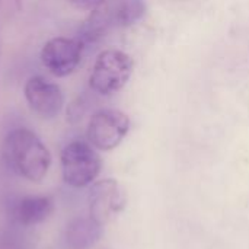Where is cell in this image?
<instances>
[{"label": "cell", "instance_id": "cell-2", "mask_svg": "<svg viewBox=\"0 0 249 249\" xmlns=\"http://www.w3.org/2000/svg\"><path fill=\"white\" fill-rule=\"evenodd\" d=\"M144 13V0H105L101 7L90 12L77 38L85 45L96 42L112 29L128 28L137 23Z\"/></svg>", "mask_w": 249, "mask_h": 249}, {"label": "cell", "instance_id": "cell-11", "mask_svg": "<svg viewBox=\"0 0 249 249\" xmlns=\"http://www.w3.org/2000/svg\"><path fill=\"white\" fill-rule=\"evenodd\" d=\"M85 111H86V101L83 98H76L66 108V120H67V123L77 124L83 118Z\"/></svg>", "mask_w": 249, "mask_h": 249}, {"label": "cell", "instance_id": "cell-9", "mask_svg": "<svg viewBox=\"0 0 249 249\" xmlns=\"http://www.w3.org/2000/svg\"><path fill=\"white\" fill-rule=\"evenodd\" d=\"M54 212V201L48 196H26L18 198L10 210L16 226L28 229L44 223Z\"/></svg>", "mask_w": 249, "mask_h": 249}, {"label": "cell", "instance_id": "cell-8", "mask_svg": "<svg viewBox=\"0 0 249 249\" xmlns=\"http://www.w3.org/2000/svg\"><path fill=\"white\" fill-rule=\"evenodd\" d=\"M127 206L125 190L117 179L107 178L95 181L88 193V207L89 216L105 226L117 219Z\"/></svg>", "mask_w": 249, "mask_h": 249}, {"label": "cell", "instance_id": "cell-7", "mask_svg": "<svg viewBox=\"0 0 249 249\" xmlns=\"http://www.w3.org/2000/svg\"><path fill=\"white\" fill-rule=\"evenodd\" d=\"M23 99L29 111L45 121L55 120L66 108L61 86L42 74H34L25 80Z\"/></svg>", "mask_w": 249, "mask_h": 249}, {"label": "cell", "instance_id": "cell-1", "mask_svg": "<svg viewBox=\"0 0 249 249\" xmlns=\"http://www.w3.org/2000/svg\"><path fill=\"white\" fill-rule=\"evenodd\" d=\"M4 165L29 182H41L53 165V155L42 139L28 127L10 130L1 143Z\"/></svg>", "mask_w": 249, "mask_h": 249}, {"label": "cell", "instance_id": "cell-12", "mask_svg": "<svg viewBox=\"0 0 249 249\" xmlns=\"http://www.w3.org/2000/svg\"><path fill=\"white\" fill-rule=\"evenodd\" d=\"M74 9L83 12H93L104 4L105 0H67Z\"/></svg>", "mask_w": 249, "mask_h": 249}, {"label": "cell", "instance_id": "cell-13", "mask_svg": "<svg viewBox=\"0 0 249 249\" xmlns=\"http://www.w3.org/2000/svg\"><path fill=\"white\" fill-rule=\"evenodd\" d=\"M101 249H109V248H101Z\"/></svg>", "mask_w": 249, "mask_h": 249}, {"label": "cell", "instance_id": "cell-4", "mask_svg": "<svg viewBox=\"0 0 249 249\" xmlns=\"http://www.w3.org/2000/svg\"><path fill=\"white\" fill-rule=\"evenodd\" d=\"M63 181L73 188L90 187L102 169V159L98 150L86 140L67 143L60 153Z\"/></svg>", "mask_w": 249, "mask_h": 249}, {"label": "cell", "instance_id": "cell-6", "mask_svg": "<svg viewBox=\"0 0 249 249\" xmlns=\"http://www.w3.org/2000/svg\"><path fill=\"white\" fill-rule=\"evenodd\" d=\"M85 47L86 45L77 36H53L41 47V64L51 76L57 79L67 77L79 69Z\"/></svg>", "mask_w": 249, "mask_h": 249}, {"label": "cell", "instance_id": "cell-5", "mask_svg": "<svg viewBox=\"0 0 249 249\" xmlns=\"http://www.w3.org/2000/svg\"><path fill=\"white\" fill-rule=\"evenodd\" d=\"M130 118L115 108L95 111L86 125V140L99 152L117 149L130 131Z\"/></svg>", "mask_w": 249, "mask_h": 249}, {"label": "cell", "instance_id": "cell-10", "mask_svg": "<svg viewBox=\"0 0 249 249\" xmlns=\"http://www.w3.org/2000/svg\"><path fill=\"white\" fill-rule=\"evenodd\" d=\"M104 226L96 223L90 216H79L71 219L63 232V244L66 249H92L102 238Z\"/></svg>", "mask_w": 249, "mask_h": 249}, {"label": "cell", "instance_id": "cell-3", "mask_svg": "<svg viewBox=\"0 0 249 249\" xmlns=\"http://www.w3.org/2000/svg\"><path fill=\"white\" fill-rule=\"evenodd\" d=\"M134 69L133 58L117 48L101 51L90 69L89 86L101 96H111L120 92L130 80Z\"/></svg>", "mask_w": 249, "mask_h": 249}]
</instances>
